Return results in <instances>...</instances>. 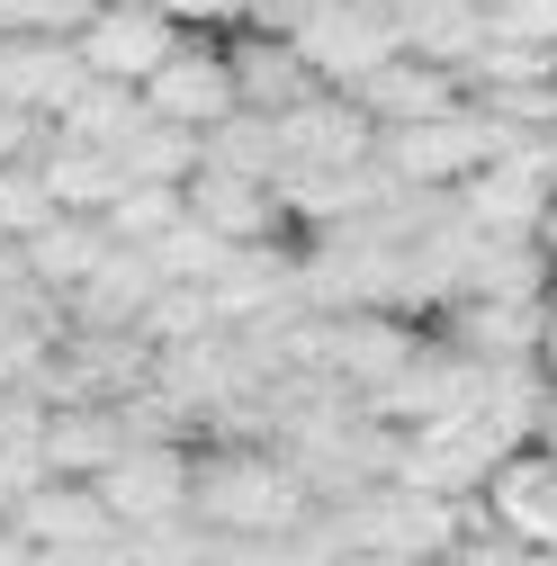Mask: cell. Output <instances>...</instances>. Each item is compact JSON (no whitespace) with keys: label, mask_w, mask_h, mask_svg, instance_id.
Here are the masks:
<instances>
[{"label":"cell","mask_w":557,"mask_h":566,"mask_svg":"<svg viewBox=\"0 0 557 566\" xmlns=\"http://www.w3.org/2000/svg\"><path fill=\"white\" fill-rule=\"evenodd\" d=\"M306 513H315V494L278 441H198V459H189V522L198 531L270 539V531H297Z\"/></svg>","instance_id":"cell-1"},{"label":"cell","mask_w":557,"mask_h":566,"mask_svg":"<svg viewBox=\"0 0 557 566\" xmlns=\"http://www.w3.org/2000/svg\"><path fill=\"white\" fill-rule=\"evenodd\" d=\"M513 145V135L485 117L476 99L467 108H450V117H413V126H378V171L396 180V189H432V198H450L467 171H485Z\"/></svg>","instance_id":"cell-2"},{"label":"cell","mask_w":557,"mask_h":566,"mask_svg":"<svg viewBox=\"0 0 557 566\" xmlns=\"http://www.w3.org/2000/svg\"><path fill=\"white\" fill-rule=\"evenodd\" d=\"M278 36H288L333 91H351L360 73H378V63L404 45V28L378 10V0H297V19L278 28Z\"/></svg>","instance_id":"cell-3"},{"label":"cell","mask_w":557,"mask_h":566,"mask_svg":"<svg viewBox=\"0 0 557 566\" xmlns=\"http://www.w3.org/2000/svg\"><path fill=\"white\" fill-rule=\"evenodd\" d=\"M145 108H154L162 126H189V135L225 126V117L243 108V91H234V54H225V28H189V36L162 54V73L145 82Z\"/></svg>","instance_id":"cell-4"},{"label":"cell","mask_w":557,"mask_h":566,"mask_svg":"<svg viewBox=\"0 0 557 566\" xmlns=\"http://www.w3.org/2000/svg\"><path fill=\"white\" fill-rule=\"evenodd\" d=\"M270 135H278V171H360V163H378V117L351 91H315L297 108H278Z\"/></svg>","instance_id":"cell-5"},{"label":"cell","mask_w":557,"mask_h":566,"mask_svg":"<svg viewBox=\"0 0 557 566\" xmlns=\"http://www.w3.org/2000/svg\"><path fill=\"white\" fill-rule=\"evenodd\" d=\"M180 36H189V28L162 10V0H99L91 28L73 36V54H82V73H99V82H135V91H145Z\"/></svg>","instance_id":"cell-6"},{"label":"cell","mask_w":557,"mask_h":566,"mask_svg":"<svg viewBox=\"0 0 557 566\" xmlns=\"http://www.w3.org/2000/svg\"><path fill=\"white\" fill-rule=\"evenodd\" d=\"M485 234H539V217L557 207V145H504L485 171H467L450 189Z\"/></svg>","instance_id":"cell-7"},{"label":"cell","mask_w":557,"mask_h":566,"mask_svg":"<svg viewBox=\"0 0 557 566\" xmlns=\"http://www.w3.org/2000/svg\"><path fill=\"white\" fill-rule=\"evenodd\" d=\"M162 289H171V279L154 270L145 243H108L91 261V279L63 297V324H73V333H145V315H154Z\"/></svg>","instance_id":"cell-8"},{"label":"cell","mask_w":557,"mask_h":566,"mask_svg":"<svg viewBox=\"0 0 557 566\" xmlns=\"http://www.w3.org/2000/svg\"><path fill=\"white\" fill-rule=\"evenodd\" d=\"M476 513L495 522V531H513L522 548L557 557V441H522V450H513L495 476H485Z\"/></svg>","instance_id":"cell-9"},{"label":"cell","mask_w":557,"mask_h":566,"mask_svg":"<svg viewBox=\"0 0 557 566\" xmlns=\"http://www.w3.org/2000/svg\"><path fill=\"white\" fill-rule=\"evenodd\" d=\"M180 207L217 234V243H278V234H297L288 226V207H278V180H252V171H217V163H198L180 180Z\"/></svg>","instance_id":"cell-10"},{"label":"cell","mask_w":557,"mask_h":566,"mask_svg":"<svg viewBox=\"0 0 557 566\" xmlns=\"http://www.w3.org/2000/svg\"><path fill=\"white\" fill-rule=\"evenodd\" d=\"M135 441V413L126 405H45V432H36V459H45V476H82V485H99Z\"/></svg>","instance_id":"cell-11"},{"label":"cell","mask_w":557,"mask_h":566,"mask_svg":"<svg viewBox=\"0 0 557 566\" xmlns=\"http://www.w3.org/2000/svg\"><path fill=\"white\" fill-rule=\"evenodd\" d=\"M189 459H198V441H135V450L99 476L108 513H117L126 531H145V522H180V513H189Z\"/></svg>","instance_id":"cell-12"},{"label":"cell","mask_w":557,"mask_h":566,"mask_svg":"<svg viewBox=\"0 0 557 566\" xmlns=\"http://www.w3.org/2000/svg\"><path fill=\"white\" fill-rule=\"evenodd\" d=\"M351 99L378 117V126H413V117H450V108H467L476 91H467V73H450V63H432V54H387L378 73H360L351 82Z\"/></svg>","instance_id":"cell-13"},{"label":"cell","mask_w":557,"mask_h":566,"mask_svg":"<svg viewBox=\"0 0 557 566\" xmlns=\"http://www.w3.org/2000/svg\"><path fill=\"white\" fill-rule=\"evenodd\" d=\"M225 54H234V91H243L252 117H278V108H297V99L333 91L278 28H252V19H243V28H225Z\"/></svg>","instance_id":"cell-14"},{"label":"cell","mask_w":557,"mask_h":566,"mask_svg":"<svg viewBox=\"0 0 557 566\" xmlns=\"http://www.w3.org/2000/svg\"><path fill=\"white\" fill-rule=\"evenodd\" d=\"M36 548H91V539H117L126 522L108 513V494L99 485H82V476H36L28 494H19V513H10Z\"/></svg>","instance_id":"cell-15"},{"label":"cell","mask_w":557,"mask_h":566,"mask_svg":"<svg viewBox=\"0 0 557 566\" xmlns=\"http://www.w3.org/2000/svg\"><path fill=\"white\" fill-rule=\"evenodd\" d=\"M108 243H117V234H108V217H73V207H54V217H45L36 234H19V261H28V279H36V289L73 297Z\"/></svg>","instance_id":"cell-16"},{"label":"cell","mask_w":557,"mask_h":566,"mask_svg":"<svg viewBox=\"0 0 557 566\" xmlns=\"http://www.w3.org/2000/svg\"><path fill=\"white\" fill-rule=\"evenodd\" d=\"M396 28H404V54H432L450 73H467L485 45V0H404Z\"/></svg>","instance_id":"cell-17"},{"label":"cell","mask_w":557,"mask_h":566,"mask_svg":"<svg viewBox=\"0 0 557 566\" xmlns=\"http://www.w3.org/2000/svg\"><path fill=\"white\" fill-rule=\"evenodd\" d=\"M145 117H154V108H145V91H135V82H99V73H91V82L73 91V108L54 117V135H63V145H99V154H117Z\"/></svg>","instance_id":"cell-18"},{"label":"cell","mask_w":557,"mask_h":566,"mask_svg":"<svg viewBox=\"0 0 557 566\" xmlns=\"http://www.w3.org/2000/svg\"><path fill=\"white\" fill-rule=\"evenodd\" d=\"M117 171H126V189H180L189 171H198V135L189 126H162V117H145L117 145Z\"/></svg>","instance_id":"cell-19"},{"label":"cell","mask_w":557,"mask_h":566,"mask_svg":"<svg viewBox=\"0 0 557 566\" xmlns=\"http://www.w3.org/2000/svg\"><path fill=\"white\" fill-rule=\"evenodd\" d=\"M45 217H54V189H45L36 154H28V163H0V234L19 243V234H36Z\"/></svg>","instance_id":"cell-20"},{"label":"cell","mask_w":557,"mask_h":566,"mask_svg":"<svg viewBox=\"0 0 557 566\" xmlns=\"http://www.w3.org/2000/svg\"><path fill=\"white\" fill-rule=\"evenodd\" d=\"M171 226H180V189H126L108 207V234L117 243H162Z\"/></svg>","instance_id":"cell-21"},{"label":"cell","mask_w":557,"mask_h":566,"mask_svg":"<svg viewBox=\"0 0 557 566\" xmlns=\"http://www.w3.org/2000/svg\"><path fill=\"white\" fill-rule=\"evenodd\" d=\"M99 0H0V36H82Z\"/></svg>","instance_id":"cell-22"},{"label":"cell","mask_w":557,"mask_h":566,"mask_svg":"<svg viewBox=\"0 0 557 566\" xmlns=\"http://www.w3.org/2000/svg\"><path fill=\"white\" fill-rule=\"evenodd\" d=\"M0 566H36V539L19 522H0Z\"/></svg>","instance_id":"cell-23"},{"label":"cell","mask_w":557,"mask_h":566,"mask_svg":"<svg viewBox=\"0 0 557 566\" xmlns=\"http://www.w3.org/2000/svg\"><path fill=\"white\" fill-rule=\"evenodd\" d=\"M0 243H10V234H0Z\"/></svg>","instance_id":"cell-24"}]
</instances>
